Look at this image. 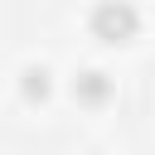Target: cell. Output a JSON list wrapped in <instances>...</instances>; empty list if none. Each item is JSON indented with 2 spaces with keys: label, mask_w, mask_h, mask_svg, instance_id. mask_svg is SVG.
Returning <instances> with one entry per match:
<instances>
[{
  "label": "cell",
  "mask_w": 155,
  "mask_h": 155,
  "mask_svg": "<svg viewBox=\"0 0 155 155\" xmlns=\"http://www.w3.org/2000/svg\"><path fill=\"white\" fill-rule=\"evenodd\" d=\"M87 29L97 44H111V48L131 44L140 34V10H136V0H97L87 10Z\"/></svg>",
  "instance_id": "obj_1"
},
{
  "label": "cell",
  "mask_w": 155,
  "mask_h": 155,
  "mask_svg": "<svg viewBox=\"0 0 155 155\" xmlns=\"http://www.w3.org/2000/svg\"><path fill=\"white\" fill-rule=\"evenodd\" d=\"M111 92H116V82H111L102 68H82V73H73V102H82V107H107Z\"/></svg>",
  "instance_id": "obj_2"
},
{
  "label": "cell",
  "mask_w": 155,
  "mask_h": 155,
  "mask_svg": "<svg viewBox=\"0 0 155 155\" xmlns=\"http://www.w3.org/2000/svg\"><path fill=\"white\" fill-rule=\"evenodd\" d=\"M19 97H24L29 107L48 102V97H53V73H48L44 63H24V68H19Z\"/></svg>",
  "instance_id": "obj_3"
}]
</instances>
